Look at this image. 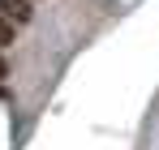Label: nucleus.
<instances>
[{
	"mask_svg": "<svg viewBox=\"0 0 159 150\" xmlns=\"http://www.w3.org/2000/svg\"><path fill=\"white\" fill-rule=\"evenodd\" d=\"M0 77H9V69H4V60H0Z\"/></svg>",
	"mask_w": 159,
	"mask_h": 150,
	"instance_id": "7ed1b4c3",
	"label": "nucleus"
},
{
	"mask_svg": "<svg viewBox=\"0 0 159 150\" xmlns=\"http://www.w3.org/2000/svg\"><path fill=\"white\" fill-rule=\"evenodd\" d=\"M17 30H22V26H17L9 13H4V9H0V47H9V43L17 39Z\"/></svg>",
	"mask_w": 159,
	"mask_h": 150,
	"instance_id": "f03ea898",
	"label": "nucleus"
},
{
	"mask_svg": "<svg viewBox=\"0 0 159 150\" xmlns=\"http://www.w3.org/2000/svg\"><path fill=\"white\" fill-rule=\"evenodd\" d=\"M0 9H4L17 26H30V22H34V4H30V0H0Z\"/></svg>",
	"mask_w": 159,
	"mask_h": 150,
	"instance_id": "f257e3e1",
	"label": "nucleus"
}]
</instances>
